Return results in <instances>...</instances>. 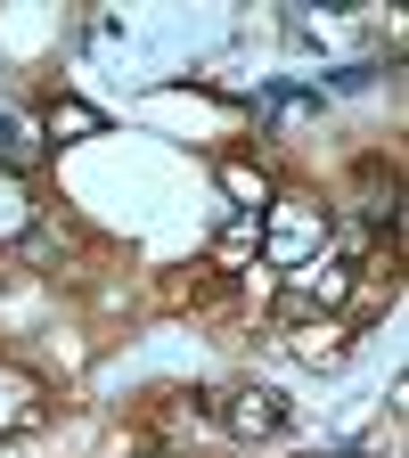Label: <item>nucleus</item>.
I'll use <instances>...</instances> for the list:
<instances>
[{
    "mask_svg": "<svg viewBox=\"0 0 409 458\" xmlns=\"http://www.w3.org/2000/svg\"><path fill=\"white\" fill-rule=\"evenodd\" d=\"M33 164H41V131L25 123L17 106H0V172H17V181H25Z\"/></svg>",
    "mask_w": 409,
    "mask_h": 458,
    "instance_id": "obj_6",
    "label": "nucleus"
},
{
    "mask_svg": "<svg viewBox=\"0 0 409 458\" xmlns=\"http://www.w3.org/2000/svg\"><path fill=\"white\" fill-rule=\"evenodd\" d=\"M221 189H229V205H238V213H270V181H262V172H246V164H221Z\"/></svg>",
    "mask_w": 409,
    "mask_h": 458,
    "instance_id": "obj_8",
    "label": "nucleus"
},
{
    "mask_svg": "<svg viewBox=\"0 0 409 458\" xmlns=\"http://www.w3.org/2000/svg\"><path fill=\"white\" fill-rule=\"evenodd\" d=\"M98 131H107V114L90 98H49L41 106V140H57V148H66V140H98Z\"/></svg>",
    "mask_w": 409,
    "mask_h": 458,
    "instance_id": "obj_4",
    "label": "nucleus"
},
{
    "mask_svg": "<svg viewBox=\"0 0 409 458\" xmlns=\"http://www.w3.org/2000/svg\"><path fill=\"white\" fill-rule=\"evenodd\" d=\"M295 352L320 369V360H344V327L336 319H311V327H295Z\"/></svg>",
    "mask_w": 409,
    "mask_h": 458,
    "instance_id": "obj_9",
    "label": "nucleus"
},
{
    "mask_svg": "<svg viewBox=\"0 0 409 458\" xmlns=\"http://www.w3.org/2000/svg\"><path fill=\"white\" fill-rule=\"evenodd\" d=\"M344 295H353V270H344V262H328V254L286 270V319H295V311H311V303H320V311H336Z\"/></svg>",
    "mask_w": 409,
    "mask_h": 458,
    "instance_id": "obj_2",
    "label": "nucleus"
},
{
    "mask_svg": "<svg viewBox=\"0 0 409 458\" xmlns=\"http://www.w3.org/2000/svg\"><path fill=\"white\" fill-rule=\"evenodd\" d=\"M262 254H270L278 270L320 262V254H328V213H320V205H303V197H286V205H278V221L262 229Z\"/></svg>",
    "mask_w": 409,
    "mask_h": 458,
    "instance_id": "obj_1",
    "label": "nucleus"
},
{
    "mask_svg": "<svg viewBox=\"0 0 409 458\" xmlns=\"http://www.w3.org/2000/svg\"><path fill=\"white\" fill-rule=\"evenodd\" d=\"M246 246H262V213H238L221 229V254H246Z\"/></svg>",
    "mask_w": 409,
    "mask_h": 458,
    "instance_id": "obj_10",
    "label": "nucleus"
},
{
    "mask_svg": "<svg viewBox=\"0 0 409 458\" xmlns=\"http://www.w3.org/2000/svg\"><path fill=\"white\" fill-rule=\"evenodd\" d=\"M229 426H238L246 442H262V434H278L286 426V393H270V385H246V393H229V410H221Z\"/></svg>",
    "mask_w": 409,
    "mask_h": 458,
    "instance_id": "obj_3",
    "label": "nucleus"
},
{
    "mask_svg": "<svg viewBox=\"0 0 409 458\" xmlns=\"http://www.w3.org/2000/svg\"><path fill=\"white\" fill-rule=\"evenodd\" d=\"M33 238V197L17 172H0V246H25Z\"/></svg>",
    "mask_w": 409,
    "mask_h": 458,
    "instance_id": "obj_7",
    "label": "nucleus"
},
{
    "mask_svg": "<svg viewBox=\"0 0 409 458\" xmlns=\"http://www.w3.org/2000/svg\"><path fill=\"white\" fill-rule=\"evenodd\" d=\"M41 418V385L25 369H0V434H25Z\"/></svg>",
    "mask_w": 409,
    "mask_h": 458,
    "instance_id": "obj_5",
    "label": "nucleus"
}]
</instances>
